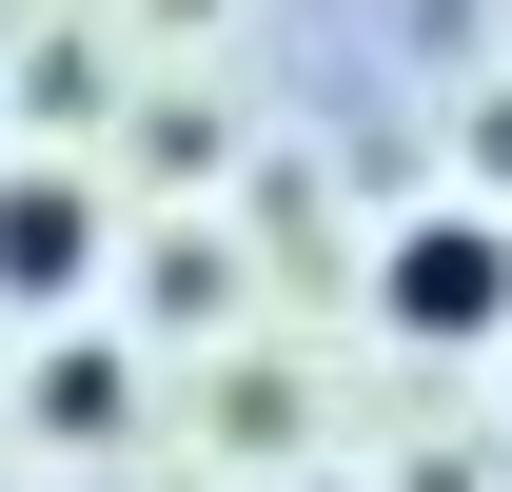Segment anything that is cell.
I'll return each instance as SVG.
<instances>
[{
    "label": "cell",
    "instance_id": "5",
    "mask_svg": "<svg viewBox=\"0 0 512 492\" xmlns=\"http://www.w3.org/2000/svg\"><path fill=\"white\" fill-rule=\"evenodd\" d=\"M493 414H512V355H493Z\"/></svg>",
    "mask_w": 512,
    "mask_h": 492
},
{
    "label": "cell",
    "instance_id": "4",
    "mask_svg": "<svg viewBox=\"0 0 512 492\" xmlns=\"http://www.w3.org/2000/svg\"><path fill=\"white\" fill-rule=\"evenodd\" d=\"M473 178L512 197V79H493V99H473Z\"/></svg>",
    "mask_w": 512,
    "mask_h": 492
},
{
    "label": "cell",
    "instance_id": "2",
    "mask_svg": "<svg viewBox=\"0 0 512 492\" xmlns=\"http://www.w3.org/2000/svg\"><path fill=\"white\" fill-rule=\"evenodd\" d=\"M79 276H99V197H79V178H0V296L60 315Z\"/></svg>",
    "mask_w": 512,
    "mask_h": 492
},
{
    "label": "cell",
    "instance_id": "6",
    "mask_svg": "<svg viewBox=\"0 0 512 492\" xmlns=\"http://www.w3.org/2000/svg\"><path fill=\"white\" fill-rule=\"evenodd\" d=\"M296 492H335V473H296Z\"/></svg>",
    "mask_w": 512,
    "mask_h": 492
},
{
    "label": "cell",
    "instance_id": "1",
    "mask_svg": "<svg viewBox=\"0 0 512 492\" xmlns=\"http://www.w3.org/2000/svg\"><path fill=\"white\" fill-rule=\"evenodd\" d=\"M375 315L434 335V355H512V217H493V197L394 217V237H375Z\"/></svg>",
    "mask_w": 512,
    "mask_h": 492
},
{
    "label": "cell",
    "instance_id": "3",
    "mask_svg": "<svg viewBox=\"0 0 512 492\" xmlns=\"http://www.w3.org/2000/svg\"><path fill=\"white\" fill-rule=\"evenodd\" d=\"M40 433H60V453H119V433H138V355L60 335V355H40Z\"/></svg>",
    "mask_w": 512,
    "mask_h": 492
}]
</instances>
